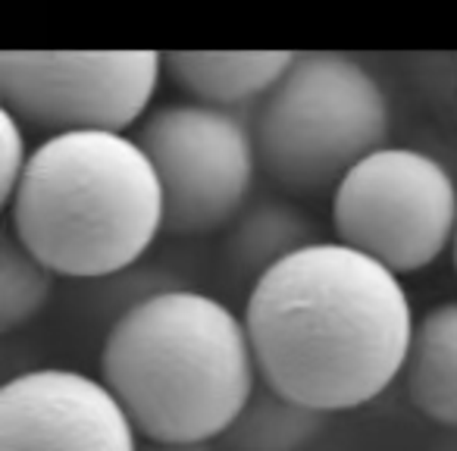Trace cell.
<instances>
[{"mask_svg":"<svg viewBox=\"0 0 457 451\" xmlns=\"http://www.w3.org/2000/svg\"><path fill=\"white\" fill-rule=\"evenodd\" d=\"M163 79L157 51H4L0 110L51 135H132Z\"/></svg>","mask_w":457,"mask_h":451,"instance_id":"cell-6","label":"cell"},{"mask_svg":"<svg viewBox=\"0 0 457 451\" xmlns=\"http://www.w3.org/2000/svg\"><path fill=\"white\" fill-rule=\"evenodd\" d=\"M451 261H454V273H457V232H454V245H451Z\"/></svg>","mask_w":457,"mask_h":451,"instance_id":"cell-17","label":"cell"},{"mask_svg":"<svg viewBox=\"0 0 457 451\" xmlns=\"http://www.w3.org/2000/svg\"><path fill=\"white\" fill-rule=\"evenodd\" d=\"M323 242L317 222L288 201H263L245 210L226 242V267L254 286L276 263Z\"/></svg>","mask_w":457,"mask_h":451,"instance_id":"cell-11","label":"cell"},{"mask_svg":"<svg viewBox=\"0 0 457 451\" xmlns=\"http://www.w3.org/2000/svg\"><path fill=\"white\" fill-rule=\"evenodd\" d=\"M54 270L41 263L10 230L0 236V332L13 336L32 323L54 295Z\"/></svg>","mask_w":457,"mask_h":451,"instance_id":"cell-13","label":"cell"},{"mask_svg":"<svg viewBox=\"0 0 457 451\" xmlns=\"http://www.w3.org/2000/svg\"><path fill=\"white\" fill-rule=\"evenodd\" d=\"M295 51H170L163 79L191 104L232 110L263 101L288 72Z\"/></svg>","mask_w":457,"mask_h":451,"instance_id":"cell-9","label":"cell"},{"mask_svg":"<svg viewBox=\"0 0 457 451\" xmlns=\"http://www.w3.org/2000/svg\"><path fill=\"white\" fill-rule=\"evenodd\" d=\"M326 420L329 413L295 405L261 382L226 442L236 451H304L323 432Z\"/></svg>","mask_w":457,"mask_h":451,"instance_id":"cell-12","label":"cell"},{"mask_svg":"<svg viewBox=\"0 0 457 451\" xmlns=\"http://www.w3.org/2000/svg\"><path fill=\"white\" fill-rule=\"evenodd\" d=\"M141 451H213V445H163V442H147Z\"/></svg>","mask_w":457,"mask_h":451,"instance_id":"cell-15","label":"cell"},{"mask_svg":"<svg viewBox=\"0 0 457 451\" xmlns=\"http://www.w3.org/2000/svg\"><path fill=\"white\" fill-rule=\"evenodd\" d=\"M438 451H457V432H451V438L438 445Z\"/></svg>","mask_w":457,"mask_h":451,"instance_id":"cell-16","label":"cell"},{"mask_svg":"<svg viewBox=\"0 0 457 451\" xmlns=\"http://www.w3.org/2000/svg\"><path fill=\"white\" fill-rule=\"evenodd\" d=\"M332 232L395 276L420 273L454 245V176L417 147H382L336 185Z\"/></svg>","mask_w":457,"mask_h":451,"instance_id":"cell-5","label":"cell"},{"mask_svg":"<svg viewBox=\"0 0 457 451\" xmlns=\"http://www.w3.org/2000/svg\"><path fill=\"white\" fill-rule=\"evenodd\" d=\"M7 230L63 280L132 270L166 226L163 188L132 135H51L7 204Z\"/></svg>","mask_w":457,"mask_h":451,"instance_id":"cell-3","label":"cell"},{"mask_svg":"<svg viewBox=\"0 0 457 451\" xmlns=\"http://www.w3.org/2000/svg\"><path fill=\"white\" fill-rule=\"evenodd\" d=\"M101 382L145 442L213 445L261 386L248 326L195 288L147 292L110 323Z\"/></svg>","mask_w":457,"mask_h":451,"instance_id":"cell-2","label":"cell"},{"mask_svg":"<svg viewBox=\"0 0 457 451\" xmlns=\"http://www.w3.org/2000/svg\"><path fill=\"white\" fill-rule=\"evenodd\" d=\"M401 376L411 405L457 432V301H442L417 317Z\"/></svg>","mask_w":457,"mask_h":451,"instance_id":"cell-10","label":"cell"},{"mask_svg":"<svg viewBox=\"0 0 457 451\" xmlns=\"http://www.w3.org/2000/svg\"><path fill=\"white\" fill-rule=\"evenodd\" d=\"M138 438L101 376L38 367L0 386V451H141Z\"/></svg>","mask_w":457,"mask_h":451,"instance_id":"cell-8","label":"cell"},{"mask_svg":"<svg viewBox=\"0 0 457 451\" xmlns=\"http://www.w3.org/2000/svg\"><path fill=\"white\" fill-rule=\"evenodd\" d=\"M388 135L392 110L382 85L336 51L295 54L254 120L261 170L292 195L336 191L361 160L388 147Z\"/></svg>","mask_w":457,"mask_h":451,"instance_id":"cell-4","label":"cell"},{"mask_svg":"<svg viewBox=\"0 0 457 451\" xmlns=\"http://www.w3.org/2000/svg\"><path fill=\"white\" fill-rule=\"evenodd\" d=\"M26 132L29 129L22 126L13 113L0 110V151H4V157H0V204H4V207L13 201V195H16V188H20L22 176H26V166L35 151V147H29Z\"/></svg>","mask_w":457,"mask_h":451,"instance_id":"cell-14","label":"cell"},{"mask_svg":"<svg viewBox=\"0 0 457 451\" xmlns=\"http://www.w3.org/2000/svg\"><path fill=\"white\" fill-rule=\"evenodd\" d=\"M242 317L263 386L320 413L379 398L417 323L401 276L326 238L263 273Z\"/></svg>","mask_w":457,"mask_h":451,"instance_id":"cell-1","label":"cell"},{"mask_svg":"<svg viewBox=\"0 0 457 451\" xmlns=\"http://www.w3.org/2000/svg\"><path fill=\"white\" fill-rule=\"evenodd\" d=\"M132 138L157 170L166 236H210L242 216L261 160L254 129L232 110L166 104L138 122Z\"/></svg>","mask_w":457,"mask_h":451,"instance_id":"cell-7","label":"cell"}]
</instances>
